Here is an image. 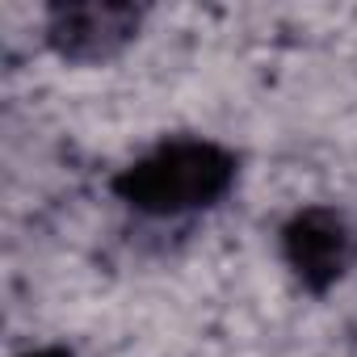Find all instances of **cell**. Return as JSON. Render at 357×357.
Here are the masks:
<instances>
[{
    "label": "cell",
    "instance_id": "6da1fadb",
    "mask_svg": "<svg viewBox=\"0 0 357 357\" xmlns=\"http://www.w3.org/2000/svg\"><path fill=\"white\" fill-rule=\"evenodd\" d=\"M211 185H219V164L211 160V151H172L143 172V190L155 202H164L168 194L172 198H198Z\"/></svg>",
    "mask_w": 357,
    "mask_h": 357
}]
</instances>
